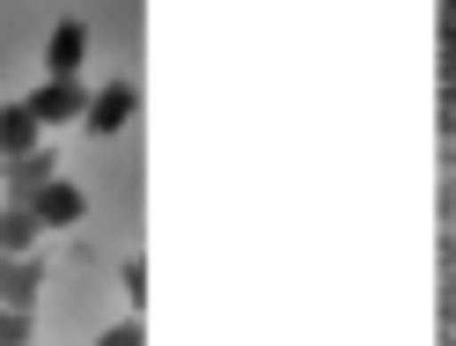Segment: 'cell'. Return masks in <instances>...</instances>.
<instances>
[{"label":"cell","mask_w":456,"mask_h":346,"mask_svg":"<svg viewBox=\"0 0 456 346\" xmlns=\"http://www.w3.org/2000/svg\"><path fill=\"white\" fill-rule=\"evenodd\" d=\"M52 177H60L52 148H30V155H15V162H8V199H15V207H30V199H37Z\"/></svg>","instance_id":"9"},{"label":"cell","mask_w":456,"mask_h":346,"mask_svg":"<svg viewBox=\"0 0 456 346\" xmlns=\"http://www.w3.org/2000/svg\"><path fill=\"white\" fill-rule=\"evenodd\" d=\"M133 111H140V89H133V81H110V89L89 96V119H81V126H89L96 140H110V133H126Z\"/></svg>","instance_id":"3"},{"label":"cell","mask_w":456,"mask_h":346,"mask_svg":"<svg viewBox=\"0 0 456 346\" xmlns=\"http://www.w3.org/2000/svg\"><path fill=\"white\" fill-rule=\"evenodd\" d=\"M96 346H148V325H140V317H126V325L96 332Z\"/></svg>","instance_id":"13"},{"label":"cell","mask_w":456,"mask_h":346,"mask_svg":"<svg viewBox=\"0 0 456 346\" xmlns=\"http://www.w3.org/2000/svg\"><path fill=\"white\" fill-rule=\"evenodd\" d=\"M118 287H126V302H133V309H148V266H140V258H126Z\"/></svg>","instance_id":"12"},{"label":"cell","mask_w":456,"mask_h":346,"mask_svg":"<svg viewBox=\"0 0 456 346\" xmlns=\"http://www.w3.org/2000/svg\"><path fill=\"white\" fill-rule=\"evenodd\" d=\"M81 60H89V30H81V22H60V30L45 37V81H74Z\"/></svg>","instance_id":"6"},{"label":"cell","mask_w":456,"mask_h":346,"mask_svg":"<svg viewBox=\"0 0 456 346\" xmlns=\"http://www.w3.org/2000/svg\"><path fill=\"white\" fill-rule=\"evenodd\" d=\"M37 236H45V221H37V207H0V258H30L37 251Z\"/></svg>","instance_id":"10"},{"label":"cell","mask_w":456,"mask_h":346,"mask_svg":"<svg viewBox=\"0 0 456 346\" xmlns=\"http://www.w3.org/2000/svg\"><path fill=\"white\" fill-rule=\"evenodd\" d=\"M30 207H37V221H45V236H52V228H74L81 214H89V199H81V185L74 177H52L37 199H30Z\"/></svg>","instance_id":"7"},{"label":"cell","mask_w":456,"mask_h":346,"mask_svg":"<svg viewBox=\"0 0 456 346\" xmlns=\"http://www.w3.org/2000/svg\"><path fill=\"white\" fill-rule=\"evenodd\" d=\"M435 228V346H456V148H442Z\"/></svg>","instance_id":"1"},{"label":"cell","mask_w":456,"mask_h":346,"mask_svg":"<svg viewBox=\"0 0 456 346\" xmlns=\"http://www.w3.org/2000/svg\"><path fill=\"white\" fill-rule=\"evenodd\" d=\"M30 111L45 126H81L89 119V89L81 81H45V89H30Z\"/></svg>","instance_id":"4"},{"label":"cell","mask_w":456,"mask_h":346,"mask_svg":"<svg viewBox=\"0 0 456 346\" xmlns=\"http://www.w3.org/2000/svg\"><path fill=\"white\" fill-rule=\"evenodd\" d=\"M30 148H45V119L30 111V96H22V103H0V162L30 155Z\"/></svg>","instance_id":"5"},{"label":"cell","mask_w":456,"mask_h":346,"mask_svg":"<svg viewBox=\"0 0 456 346\" xmlns=\"http://www.w3.org/2000/svg\"><path fill=\"white\" fill-rule=\"evenodd\" d=\"M435 52H442V67H435V126H442V148H456V0H442V15H435Z\"/></svg>","instance_id":"2"},{"label":"cell","mask_w":456,"mask_h":346,"mask_svg":"<svg viewBox=\"0 0 456 346\" xmlns=\"http://www.w3.org/2000/svg\"><path fill=\"white\" fill-rule=\"evenodd\" d=\"M30 317H37V309H8V302H0V346H37Z\"/></svg>","instance_id":"11"},{"label":"cell","mask_w":456,"mask_h":346,"mask_svg":"<svg viewBox=\"0 0 456 346\" xmlns=\"http://www.w3.org/2000/svg\"><path fill=\"white\" fill-rule=\"evenodd\" d=\"M37 287H45V258H0V302L8 309H37Z\"/></svg>","instance_id":"8"}]
</instances>
